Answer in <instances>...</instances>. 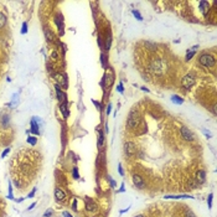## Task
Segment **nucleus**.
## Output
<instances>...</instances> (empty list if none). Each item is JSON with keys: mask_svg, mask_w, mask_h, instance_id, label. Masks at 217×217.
Masks as SVG:
<instances>
[{"mask_svg": "<svg viewBox=\"0 0 217 217\" xmlns=\"http://www.w3.org/2000/svg\"><path fill=\"white\" fill-rule=\"evenodd\" d=\"M140 123V114L139 112H136L135 109H133L129 114V119H128V127L131 129H135L136 127Z\"/></svg>", "mask_w": 217, "mask_h": 217, "instance_id": "obj_1", "label": "nucleus"}, {"mask_svg": "<svg viewBox=\"0 0 217 217\" xmlns=\"http://www.w3.org/2000/svg\"><path fill=\"white\" fill-rule=\"evenodd\" d=\"M200 63L204 67H213L215 66V57L212 55H210V54H204V55H201L200 56Z\"/></svg>", "mask_w": 217, "mask_h": 217, "instance_id": "obj_2", "label": "nucleus"}, {"mask_svg": "<svg viewBox=\"0 0 217 217\" xmlns=\"http://www.w3.org/2000/svg\"><path fill=\"white\" fill-rule=\"evenodd\" d=\"M195 84V77L192 75H186L182 79H181V86L184 88H191Z\"/></svg>", "mask_w": 217, "mask_h": 217, "instance_id": "obj_3", "label": "nucleus"}, {"mask_svg": "<svg viewBox=\"0 0 217 217\" xmlns=\"http://www.w3.org/2000/svg\"><path fill=\"white\" fill-rule=\"evenodd\" d=\"M180 133H181V136L185 139V140H189V141H192L195 139V136L192 134V131L190 130L187 127H182L181 130H180Z\"/></svg>", "mask_w": 217, "mask_h": 217, "instance_id": "obj_4", "label": "nucleus"}, {"mask_svg": "<svg viewBox=\"0 0 217 217\" xmlns=\"http://www.w3.org/2000/svg\"><path fill=\"white\" fill-rule=\"evenodd\" d=\"M55 88H56V94H57V99H59L60 103H65L66 100V94L61 91V87L59 84H55Z\"/></svg>", "mask_w": 217, "mask_h": 217, "instance_id": "obj_5", "label": "nucleus"}, {"mask_svg": "<svg viewBox=\"0 0 217 217\" xmlns=\"http://www.w3.org/2000/svg\"><path fill=\"white\" fill-rule=\"evenodd\" d=\"M124 149H125V153H127V155H134L135 154V145L133 144V143H125V145H124Z\"/></svg>", "mask_w": 217, "mask_h": 217, "instance_id": "obj_6", "label": "nucleus"}, {"mask_svg": "<svg viewBox=\"0 0 217 217\" xmlns=\"http://www.w3.org/2000/svg\"><path fill=\"white\" fill-rule=\"evenodd\" d=\"M55 197H56L57 201L62 202V201L66 200V194L63 192V190H61L60 187H56V189H55Z\"/></svg>", "mask_w": 217, "mask_h": 217, "instance_id": "obj_7", "label": "nucleus"}, {"mask_svg": "<svg viewBox=\"0 0 217 217\" xmlns=\"http://www.w3.org/2000/svg\"><path fill=\"white\" fill-rule=\"evenodd\" d=\"M55 78L57 79V84H59L60 87H63V88H67V79L63 75H55Z\"/></svg>", "mask_w": 217, "mask_h": 217, "instance_id": "obj_8", "label": "nucleus"}, {"mask_svg": "<svg viewBox=\"0 0 217 217\" xmlns=\"http://www.w3.org/2000/svg\"><path fill=\"white\" fill-rule=\"evenodd\" d=\"M133 182H134V185L136 187H140V189H143L145 186V184H144V181H143V179H141V176H139V175H133Z\"/></svg>", "mask_w": 217, "mask_h": 217, "instance_id": "obj_9", "label": "nucleus"}, {"mask_svg": "<svg viewBox=\"0 0 217 217\" xmlns=\"http://www.w3.org/2000/svg\"><path fill=\"white\" fill-rule=\"evenodd\" d=\"M86 209H87L88 211H96V210H97V205L93 202V200L87 199V200H86Z\"/></svg>", "mask_w": 217, "mask_h": 217, "instance_id": "obj_10", "label": "nucleus"}, {"mask_svg": "<svg viewBox=\"0 0 217 217\" xmlns=\"http://www.w3.org/2000/svg\"><path fill=\"white\" fill-rule=\"evenodd\" d=\"M205 177H206V174H205V171H204V170H200V171H197V174H196V179H197L199 184H202V182H205Z\"/></svg>", "mask_w": 217, "mask_h": 217, "instance_id": "obj_11", "label": "nucleus"}, {"mask_svg": "<svg viewBox=\"0 0 217 217\" xmlns=\"http://www.w3.org/2000/svg\"><path fill=\"white\" fill-rule=\"evenodd\" d=\"M39 125L36 124V117L33 118V120H31V130L34 131V133H39Z\"/></svg>", "mask_w": 217, "mask_h": 217, "instance_id": "obj_12", "label": "nucleus"}, {"mask_svg": "<svg viewBox=\"0 0 217 217\" xmlns=\"http://www.w3.org/2000/svg\"><path fill=\"white\" fill-rule=\"evenodd\" d=\"M200 6H201V11H202V14L205 15L206 11H207V9H206V8H209V3H206V1H200Z\"/></svg>", "mask_w": 217, "mask_h": 217, "instance_id": "obj_13", "label": "nucleus"}, {"mask_svg": "<svg viewBox=\"0 0 217 217\" xmlns=\"http://www.w3.org/2000/svg\"><path fill=\"white\" fill-rule=\"evenodd\" d=\"M196 49H197V46H194L192 49H191V51L187 52V54H186V60H187V61H189V60H191V57L195 55V52H196Z\"/></svg>", "mask_w": 217, "mask_h": 217, "instance_id": "obj_14", "label": "nucleus"}, {"mask_svg": "<svg viewBox=\"0 0 217 217\" xmlns=\"http://www.w3.org/2000/svg\"><path fill=\"white\" fill-rule=\"evenodd\" d=\"M60 109H61V112L63 113V117L67 118V117H68V112H67V105H66V103H62V105L60 107Z\"/></svg>", "mask_w": 217, "mask_h": 217, "instance_id": "obj_15", "label": "nucleus"}, {"mask_svg": "<svg viewBox=\"0 0 217 217\" xmlns=\"http://www.w3.org/2000/svg\"><path fill=\"white\" fill-rule=\"evenodd\" d=\"M171 100L174 103H176V104H181L184 100H182V98L181 97H179V96H172V98H171Z\"/></svg>", "mask_w": 217, "mask_h": 217, "instance_id": "obj_16", "label": "nucleus"}, {"mask_svg": "<svg viewBox=\"0 0 217 217\" xmlns=\"http://www.w3.org/2000/svg\"><path fill=\"white\" fill-rule=\"evenodd\" d=\"M5 23H6V18H5V15L3 13H0V29L5 25Z\"/></svg>", "mask_w": 217, "mask_h": 217, "instance_id": "obj_17", "label": "nucleus"}, {"mask_svg": "<svg viewBox=\"0 0 217 217\" xmlns=\"http://www.w3.org/2000/svg\"><path fill=\"white\" fill-rule=\"evenodd\" d=\"M36 141H37V140H36L35 136H29V138H28V143H30L31 145H35Z\"/></svg>", "mask_w": 217, "mask_h": 217, "instance_id": "obj_18", "label": "nucleus"}, {"mask_svg": "<svg viewBox=\"0 0 217 217\" xmlns=\"http://www.w3.org/2000/svg\"><path fill=\"white\" fill-rule=\"evenodd\" d=\"M103 133H102V131H100V133H99V138H98V146H102L103 145Z\"/></svg>", "mask_w": 217, "mask_h": 217, "instance_id": "obj_19", "label": "nucleus"}, {"mask_svg": "<svg viewBox=\"0 0 217 217\" xmlns=\"http://www.w3.org/2000/svg\"><path fill=\"white\" fill-rule=\"evenodd\" d=\"M133 15H134V16L136 18V20H139V21H141L143 20V18H141V15L138 13V11H136V10H133Z\"/></svg>", "mask_w": 217, "mask_h": 217, "instance_id": "obj_20", "label": "nucleus"}, {"mask_svg": "<svg viewBox=\"0 0 217 217\" xmlns=\"http://www.w3.org/2000/svg\"><path fill=\"white\" fill-rule=\"evenodd\" d=\"M51 57H52V60H54V61H56L57 59H59V54H57L56 51H54V52H52V55H51Z\"/></svg>", "mask_w": 217, "mask_h": 217, "instance_id": "obj_21", "label": "nucleus"}, {"mask_svg": "<svg viewBox=\"0 0 217 217\" xmlns=\"http://www.w3.org/2000/svg\"><path fill=\"white\" fill-rule=\"evenodd\" d=\"M72 174H73V177H75V179H78V177H79V176H78L77 168H73V171H72Z\"/></svg>", "mask_w": 217, "mask_h": 217, "instance_id": "obj_22", "label": "nucleus"}, {"mask_svg": "<svg viewBox=\"0 0 217 217\" xmlns=\"http://www.w3.org/2000/svg\"><path fill=\"white\" fill-rule=\"evenodd\" d=\"M185 217H196V216H195V213H192L191 211H187V212L185 213Z\"/></svg>", "mask_w": 217, "mask_h": 217, "instance_id": "obj_23", "label": "nucleus"}, {"mask_svg": "<svg viewBox=\"0 0 217 217\" xmlns=\"http://www.w3.org/2000/svg\"><path fill=\"white\" fill-rule=\"evenodd\" d=\"M45 34H46V36H47V40H50V41H51V40H52V34H51V33L49 34V31H47V30L45 31Z\"/></svg>", "mask_w": 217, "mask_h": 217, "instance_id": "obj_24", "label": "nucleus"}, {"mask_svg": "<svg viewBox=\"0 0 217 217\" xmlns=\"http://www.w3.org/2000/svg\"><path fill=\"white\" fill-rule=\"evenodd\" d=\"M26 31H28V25H26V23L23 24V34H25Z\"/></svg>", "mask_w": 217, "mask_h": 217, "instance_id": "obj_25", "label": "nucleus"}, {"mask_svg": "<svg viewBox=\"0 0 217 217\" xmlns=\"http://www.w3.org/2000/svg\"><path fill=\"white\" fill-rule=\"evenodd\" d=\"M9 151H10V148H8L6 150H4V151H3V154H1V158H5V156H6V154H8Z\"/></svg>", "mask_w": 217, "mask_h": 217, "instance_id": "obj_26", "label": "nucleus"}, {"mask_svg": "<svg viewBox=\"0 0 217 217\" xmlns=\"http://www.w3.org/2000/svg\"><path fill=\"white\" fill-rule=\"evenodd\" d=\"M117 89H118V91H119L120 93L123 92V84H122V83H119V84H118V88H117Z\"/></svg>", "mask_w": 217, "mask_h": 217, "instance_id": "obj_27", "label": "nucleus"}, {"mask_svg": "<svg viewBox=\"0 0 217 217\" xmlns=\"http://www.w3.org/2000/svg\"><path fill=\"white\" fill-rule=\"evenodd\" d=\"M72 209L73 210H77V201L75 200V201H73V205H72Z\"/></svg>", "mask_w": 217, "mask_h": 217, "instance_id": "obj_28", "label": "nucleus"}, {"mask_svg": "<svg viewBox=\"0 0 217 217\" xmlns=\"http://www.w3.org/2000/svg\"><path fill=\"white\" fill-rule=\"evenodd\" d=\"M211 201H212V194L209 196V207H211Z\"/></svg>", "mask_w": 217, "mask_h": 217, "instance_id": "obj_29", "label": "nucleus"}, {"mask_svg": "<svg viewBox=\"0 0 217 217\" xmlns=\"http://www.w3.org/2000/svg\"><path fill=\"white\" fill-rule=\"evenodd\" d=\"M110 108H112V105H110V104H109V105H108V107H107V114H109V113H110V110H112V109H110Z\"/></svg>", "mask_w": 217, "mask_h": 217, "instance_id": "obj_30", "label": "nucleus"}, {"mask_svg": "<svg viewBox=\"0 0 217 217\" xmlns=\"http://www.w3.org/2000/svg\"><path fill=\"white\" fill-rule=\"evenodd\" d=\"M49 215H51V210H47V211H46V213L44 215V217H46V216H49Z\"/></svg>", "mask_w": 217, "mask_h": 217, "instance_id": "obj_31", "label": "nucleus"}, {"mask_svg": "<svg viewBox=\"0 0 217 217\" xmlns=\"http://www.w3.org/2000/svg\"><path fill=\"white\" fill-rule=\"evenodd\" d=\"M110 184H112V187H115V182H114L113 179H110Z\"/></svg>", "mask_w": 217, "mask_h": 217, "instance_id": "obj_32", "label": "nucleus"}, {"mask_svg": "<svg viewBox=\"0 0 217 217\" xmlns=\"http://www.w3.org/2000/svg\"><path fill=\"white\" fill-rule=\"evenodd\" d=\"M63 216H65V217H72L68 212H63Z\"/></svg>", "mask_w": 217, "mask_h": 217, "instance_id": "obj_33", "label": "nucleus"}, {"mask_svg": "<svg viewBox=\"0 0 217 217\" xmlns=\"http://www.w3.org/2000/svg\"><path fill=\"white\" fill-rule=\"evenodd\" d=\"M118 170H119V172H120V175H123V174H124V172H123V170H122V168H120V166H119V169H118Z\"/></svg>", "mask_w": 217, "mask_h": 217, "instance_id": "obj_34", "label": "nucleus"}, {"mask_svg": "<svg viewBox=\"0 0 217 217\" xmlns=\"http://www.w3.org/2000/svg\"><path fill=\"white\" fill-rule=\"evenodd\" d=\"M35 205H36V204L34 202V204H33V205H31V206H30V207H29V210H31V209H34V207H35Z\"/></svg>", "mask_w": 217, "mask_h": 217, "instance_id": "obj_35", "label": "nucleus"}, {"mask_svg": "<svg viewBox=\"0 0 217 217\" xmlns=\"http://www.w3.org/2000/svg\"><path fill=\"white\" fill-rule=\"evenodd\" d=\"M134 217H144L143 215H136V216H134Z\"/></svg>", "mask_w": 217, "mask_h": 217, "instance_id": "obj_36", "label": "nucleus"}]
</instances>
